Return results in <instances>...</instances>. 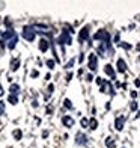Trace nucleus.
<instances>
[{
	"label": "nucleus",
	"mask_w": 140,
	"mask_h": 148,
	"mask_svg": "<svg viewBox=\"0 0 140 148\" xmlns=\"http://www.w3.org/2000/svg\"><path fill=\"white\" fill-rule=\"evenodd\" d=\"M20 36H21L24 41H27V42H35L38 33H36L35 29H33L32 24H24L23 29H21V32H20Z\"/></svg>",
	"instance_id": "nucleus-1"
},
{
	"label": "nucleus",
	"mask_w": 140,
	"mask_h": 148,
	"mask_svg": "<svg viewBox=\"0 0 140 148\" xmlns=\"http://www.w3.org/2000/svg\"><path fill=\"white\" fill-rule=\"evenodd\" d=\"M95 55L98 58H105V56H113L115 55V49L111 45V41L109 42H99V45L97 47V53Z\"/></svg>",
	"instance_id": "nucleus-2"
},
{
	"label": "nucleus",
	"mask_w": 140,
	"mask_h": 148,
	"mask_svg": "<svg viewBox=\"0 0 140 148\" xmlns=\"http://www.w3.org/2000/svg\"><path fill=\"white\" fill-rule=\"evenodd\" d=\"M54 44H57L59 47H65V45H71L72 44V35L66 30L65 27L60 30L59 33V36H56L54 39Z\"/></svg>",
	"instance_id": "nucleus-3"
},
{
	"label": "nucleus",
	"mask_w": 140,
	"mask_h": 148,
	"mask_svg": "<svg viewBox=\"0 0 140 148\" xmlns=\"http://www.w3.org/2000/svg\"><path fill=\"white\" fill-rule=\"evenodd\" d=\"M92 39H93V41H99V42H109V41H111V35H110L109 30L99 29L95 35L92 36Z\"/></svg>",
	"instance_id": "nucleus-4"
},
{
	"label": "nucleus",
	"mask_w": 140,
	"mask_h": 148,
	"mask_svg": "<svg viewBox=\"0 0 140 148\" xmlns=\"http://www.w3.org/2000/svg\"><path fill=\"white\" fill-rule=\"evenodd\" d=\"M89 140H90L89 136H88L84 132H82V130H78V132L75 133V136H74V142H75L77 147H88Z\"/></svg>",
	"instance_id": "nucleus-5"
},
{
	"label": "nucleus",
	"mask_w": 140,
	"mask_h": 148,
	"mask_svg": "<svg viewBox=\"0 0 140 148\" xmlns=\"http://www.w3.org/2000/svg\"><path fill=\"white\" fill-rule=\"evenodd\" d=\"M77 39H78V42H80V44L88 42L89 39H90V26H89V24L83 26V27L78 30V36H77Z\"/></svg>",
	"instance_id": "nucleus-6"
},
{
	"label": "nucleus",
	"mask_w": 140,
	"mask_h": 148,
	"mask_svg": "<svg viewBox=\"0 0 140 148\" xmlns=\"http://www.w3.org/2000/svg\"><path fill=\"white\" fill-rule=\"evenodd\" d=\"M88 68L90 73H95L98 70V56L95 53H89L88 56Z\"/></svg>",
	"instance_id": "nucleus-7"
},
{
	"label": "nucleus",
	"mask_w": 140,
	"mask_h": 148,
	"mask_svg": "<svg viewBox=\"0 0 140 148\" xmlns=\"http://www.w3.org/2000/svg\"><path fill=\"white\" fill-rule=\"evenodd\" d=\"M51 42H53V39H48V38H41L38 41V49L41 53H47V51H50L51 49Z\"/></svg>",
	"instance_id": "nucleus-8"
},
{
	"label": "nucleus",
	"mask_w": 140,
	"mask_h": 148,
	"mask_svg": "<svg viewBox=\"0 0 140 148\" xmlns=\"http://www.w3.org/2000/svg\"><path fill=\"white\" fill-rule=\"evenodd\" d=\"M60 123H62V125L65 127V129H72V127L75 125V119L71 115H62Z\"/></svg>",
	"instance_id": "nucleus-9"
},
{
	"label": "nucleus",
	"mask_w": 140,
	"mask_h": 148,
	"mask_svg": "<svg viewBox=\"0 0 140 148\" xmlns=\"http://www.w3.org/2000/svg\"><path fill=\"white\" fill-rule=\"evenodd\" d=\"M15 35H18L15 29H11V30H3V32H2V38H0V41H3V42H8L9 39H12V38H14Z\"/></svg>",
	"instance_id": "nucleus-10"
},
{
	"label": "nucleus",
	"mask_w": 140,
	"mask_h": 148,
	"mask_svg": "<svg viewBox=\"0 0 140 148\" xmlns=\"http://www.w3.org/2000/svg\"><path fill=\"white\" fill-rule=\"evenodd\" d=\"M21 66V59L20 58H12L11 62H9V71L11 73H17Z\"/></svg>",
	"instance_id": "nucleus-11"
},
{
	"label": "nucleus",
	"mask_w": 140,
	"mask_h": 148,
	"mask_svg": "<svg viewBox=\"0 0 140 148\" xmlns=\"http://www.w3.org/2000/svg\"><path fill=\"white\" fill-rule=\"evenodd\" d=\"M18 41H20V35H15L12 39H9V41L6 42V50L14 51V50L17 49V45H18Z\"/></svg>",
	"instance_id": "nucleus-12"
},
{
	"label": "nucleus",
	"mask_w": 140,
	"mask_h": 148,
	"mask_svg": "<svg viewBox=\"0 0 140 148\" xmlns=\"http://www.w3.org/2000/svg\"><path fill=\"white\" fill-rule=\"evenodd\" d=\"M125 121H126V118H125L124 115L116 116V118H115V129H116L118 132H122V130H124V127H125Z\"/></svg>",
	"instance_id": "nucleus-13"
},
{
	"label": "nucleus",
	"mask_w": 140,
	"mask_h": 148,
	"mask_svg": "<svg viewBox=\"0 0 140 148\" xmlns=\"http://www.w3.org/2000/svg\"><path fill=\"white\" fill-rule=\"evenodd\" d=\"M126 70H128L126 62H125L122 58H119V59L116 60V71H118L119 74H124V73H126Z\"/></svg>",
	"instance_id": "nucleus-14"
},
{
	"label": "nucleus",
	"mask_w": 140,
	"mask_h": 148,
	"mask_svg": "<svg viewBox=\"0 0 140 148\" xmlns=\"http://www.w3.org/2000/svg\"><path fill=\"white\" fill-rule=\"evenodd\" d=\"M8 92L11 94V95H20V94H21V86H20V83L12 82L9 85V88H8Z\"/></svg>",
	"instance_id": "nucleus-15"
},
{
	"label": "nucleus",
	"mask_w": 140,
	"mask_h": 148,
	"mask_svg": "<svg viewBox=\"0 0 140 148\" xmlns=\"http://www.w3.org/2000/svg\"><path fill=\"white\" fill-rule=\"evenodd\" d=\"M54 89H56V86H54V83H48L47 85V92L44 94V100L45 101H50V98H51V95L54 94Z\"/></svg>",
	"instance_id": "nucleus-16"
},
{
	"label": "nucleus",
	"mask_w": 140,
	"mask_h": 148,
	"mask_svg": "<svg viewBox=\"0 0 140 148\" xmlns=\"http://www.w3.org/2000/svg\"><path fill=\"white\" fill-rule=\"evenodd\" d=\"M104 73L107 74L111 80H116V70L113 68L110 64H105V65H104Z\"/></svg>",
	"instance_id": "nucleus-17"
},
{
	"label": "nucleus",
	"mask_w": 140,
	"mask_h": 148,
	"mask_svg": "<svg viewBox=\"0 0 140 148\" xmlns=\"http://www.w3.org/2000/svg\"><path fill=\"white\" fill-rule=\"evenodd\" d=\"M3 26H5V30L14 29V20H12L11 15H6V17L3 18Z\"/></svg>",
	"instance_id": "nucleus-18"
},
{
	"label": "nucleus",
	"mask_w": 140,
	"mask_h": 148,
	"mask_svg": "<svg viewBox=\"0 0 140 148\" xmlns=\"http://www.w3.org/2000/svg\"><path fill=\"white\" fill-rule=\"evenodd\" d=\"M6 103H9L11 106H17V104L20 103V95H11V94H8Z\"/></svg>",
	"instance_id": "nucleus-19"
},
{
	"label": "nucleus",
	"mask_w": 140,
	"mask_h": 148,
	"mask_svg": "<svg viewBox=\"0 0 140 148\" xmlns=\"http://www.w3.org/2000/svg\"><path fill=\"white\" fill-rule=\"evenodd\" d=\"M77 64V58H71L69 60H68V62H66L65 65H63V68L66 70V71H69V70H72V68H74V65Z\"/></svg>",
	"instance_id": "nucleus-20"
},
{
	"label": "nucleus",
	"mask_w": 140,
	"mask_h": 148,
	"mask_svg": "<svg viewBox=\"0 0 140 148\" xmlns=\"http://www.w3.org/2000/svg\"><path fill=\"white\" fill-rule=\"evenodd\" d=\"M63 109L65 110H74V104H72V101H71V98H65L63 100Z\"/></svg>",
	"instance_id": "nucleus-21"
},
{
	"label": "nucleus",
	"mask_w": 140,
	"mask_h": 148,
	"mask_svg": "<svg viewBox=\"0 0 140 148\" xmlns=\"http://www.w3.org/2000/svg\"><path fill=\"white\" fill-rule=\"evenodd\" d=\"M45 66L48 68L50 71H53L56 68V60L54 59H51V58H48V59H45Z\"/></svg>",
	"instance_id": "nucleus-22"
},
{
	"label": "nucleus",
	"mask_w": 140,
	"mask_h": 148,
	"mask_svg": "<svg viewBox=\"0 0 140 148\" xmlns=\"http://www.w3.org/2000/svg\"><path fill=\"white\" fill-rule=\"evenodd\" d=\"M12 138H14L15 140H21L23 139V130L21 129H15L14 132H12Z\"/></svg>",
	"instance_id": "nucleus-23"
},
{
	"label": "nucleus",
	"mask_w": 140,
	"mask_h": 148,
	"mask_svg": "<svg viewBox=\"0 0 140 148\" xmlns=\"http://www.w3.org/2000/svg\"><path fill=\"white\" fill-rule=\"evenodd\" d=\"M104 144H105V147H107V148H116V144H115V139H113L111 136H109V138H105V140H104Z\"/></svg>",
	"instance_id": "nucleus-24"
},
{
	"label": "nucleus",
	"mask_w": 140,
	"mask_h": 148,
	"mask_svg": "<svg viewBox=\"0 0 140 148\" xmlns=\"http://www.w3.org/2000/svg\"><path fill=\"white\" fill-rule=\"evenodd\" d=\"M89 129L90 130H97L98 129V119L97 118H90L89 119Z\"/></svg>",
	"instance_id": "nucleus-25"
},
{
	"label": "nucleus",
	"mask_w": 140,
	"mask_h": 148,
	"mask_svg": "<svg viewBox=\"0 0 140 148\" xmlns=\"http://www.w3.org/2000/svg\"><path fill=\"white\" fill-rule=\"evenodd\" d=\"M39 76H41V73H39V70H35V68L30 70V73H29V77H30V79H33V80L38 79Z\"/></svg>",
	"instance_id": "nucleus-26"
},
{
	"label": "nucleus",
	"mask_w": 140,
	"mask_h": 148,
	"mask_svg": "<svg viewBox=\"0 0 140 148\" xmlns=\"http://www.w3.org/2000/svg\"><path fill=\"white\" fill-rule=\"evenodd\" d=\"M5 113H6V101L0 100V116H5Z\"/></svg>",
	"instance_id": "nucleus-27"
},
{
	"label": "nucleus",
	"mask_w": 140,
	"mask_h": 148,
	"mask_svg": "<svg viewBox=\"0 0 140 148\" xmlns=\"http://www.w3.org/2000/svg\"><path fill=\"white\" fill-rule=\"evenodd\" d=\"M80 125H82L83 129H89V118H82L80 119Z\"/></svg>",
	"instance_id": "nucleus-28"
},
{
	"label": "nucleus",
	"mask_w": 140,
	"mask_h": 148,
	"mask_svg": "<svg viewBox=\"0 0 140 148\" xmlns=\"http://www.w3.org/2000/svg\"><path fill=\"white\" fill-rule=\"evenodd\" d=\"M137 109H139V103L136 101V100H133V101L130 103V110L131 112H136Z\"/></svg>",
	"instance_id": "nucleus-29"
},
{
	"label": "nucleus",
	"mask_w": 140,
	"mask_h": 148,
	"mask_svg": "<svg viewBox=\"0 0 140 148\" xmlns=\"http://www.w3.org/2000/svg\"><path fill=\"white\" fill-rule=\"evenodd\" d=\"M118 45H119V47H122L124 50H131V49H133V45H131V44H128V42H124V41H121Z\"/></svg>",
	"instance_id": "nucleus-30"
},
{
	"label": "nucleus",
	"mask_w": 140,
	"mask_h": 148,
	"mask_svg": "<svg viewBox=\"0 0 140 148\" xmlns=\"http://www.w3.org/2000/svg\"><path fill=\"white\" fill-rule=\"evenodd\" d=\"M93 79H95V77H93V74H92V73H88V74H86V76H84V80H86V82H88V83L93 82Z\"/></svg>",
	"instance_id": "nucleus-31"
},
{
	"label": "nucleus",
	"mask_w": 140,
	"mask_h": 148,
	"mask_svg": "<svg viewBox=\"0 0 140 148\" xmlns=\"http://www.w3.org/2000/svg\"><path fill=\"white\" fill-rule=\"evenodd\" d=\"M72 77H74V74H72V71H71V73L68 71V73H66V76H65V82H66V83H69L71 80H72Z\"/></svg>",
	"instance_id": "nucleus-32"
},
{
	"label": "nucleus",
	"mask_w": 140,
	"mask_h": 148,
	"mask_svg": "<svg viewBox=\"0 0 140 148\" xmlns=\"http://www.w3.org/2000/svg\"><path fill=\"white\" fill-rule=\"evenodd\" d=\"M30 106L33 107V109H38V107H39V101H38L36 98H33V100H32V103H30Z\"/></svg>",
	"instance_id": "nucleus-33"
},
{
	"label": "nucleus",
	"mask_w": 140,
	"mask_h": 148,
	"mask_svg": "<svg viewBox=\"0 0 140 148\" xmlns=\"http://www.w3.org/2000/svg\"><path fill=\"white\" fill-rule=\"evenodd\" d=\"M95 82H97V85H98V86H101V85H104L105 80H104L103 77H95Z\"/></svg>",
	"instance_id": "nucleus-34"
},
{
	"label": "nucleus",
	"mask_w": 140,
	"mask_h": 148,
	"mask_svg": "<svg viewBox=\"0 0 140 148\" xmlns=\"http://www.w3.org/2000/svg\"><path fill=\"white\" fill-rule=\"evenodd\" d=\"M113 42H116V44H119V42H121V33H116V35H115V38H113Z\"/></svg>",
	"instance_id": "nucleus-35"
},
{
	"label": "nucleus",
	"mask_w": 140,
	"mask_h": 148,
	"mask_svg": "<svg viewBox=\"0 0 140 148\" xmlns=\"http://www.w3.org/2000/svg\"><path fill=\"white\" fill-rule=\"evenodd\" d=\"M48 136H50V132H48V130H42V133H41V138H42V139H47Z\"/></svg>",
	"instance_id": "nucleus-36"
},
{
	"label": "nucleus",
	"mask_w": 140,
	"mask_h": 148,
	"mask_svg": "<svg viewBox=\"0 0 140 148\" xmlns=\"http://www.w3.org/2000/svg\"><path fill=\"white\" fill-rule=\"evenodd\" d=\"M83 60H84V53H80L78 58H77V62L78 64H83Z\"/></svg>",
	"instance_id": "nucleus-37"
},
{
	"label": "nucleus",
	"mask_w": 140,
	"mask_h": 148,
	"mask_svg": "<svg viewBox=\"0 0 140 148\" xmlns=\"http://www.w3.org/2000/svg\"><path fill=\"white\" fill-rule=\"evenodd\" d=\"M53 110H54V109H53L51 104H48V106L45 107V113H48V115H50V113H53Z\"/></svg>",
	"instance_id": "nucleus-38"
},
{
	"label": "nucleus",
	"mask_w": 140,
	"mask_h": 148,
	"mask_svg": "<svg viewBox=\"0 0 140 148\" xmlns=\"http://www.w3.org/2000/svg\"><path fill=\"white\" fill-rule=\"evenodd\" d=\"M130 95H131L133 100H136V98H137V91H131V92H130Z\"/></svg>",
	"instance_id": "nucleus-39"
},
{
	"label": "nucleus",
	"mask_w": 140,
	"mask_h": 148,
	"mask_svg": "<svg viewBox=\"0 0 140 148\" xmlns=\"http://www.w3.org/2000/svg\"><path fill=\"white\" fill-rule=\"evenodd\" d=\"M5 95V89H3V85L0 83V97H3Z\"/></svg>",
	"instance_id": "nucleus-40"
},
{
	"label": "nucleus",
	"mask_w": 140,
	"mask_h": 148,
	"mask_svg": "<svg viewBox=\"0 0 140 148\" xmlns=\"http://www.w3.org/2000/svg\"><path fill=\"white\" fill-rule=\"evenodd\" d=\"M5 8H6V3L5 2H0V11H3Z\"/></svg>",
	"instance_id": "nucleus-41"
},
{
	"label": "nucleus",
	"mask_w": 140,
	"mask_h": 148,
	"mask_svg": "<svg viewBox=\"0 0 140 148\" xmlns=\"http://www.w3.org/2000/svg\"><path fill=\"white\" fill-rule=\"evenodd\" d=\"M134 85L137 86V88H140V79H136L134 80Z\"/></svg>",
	"instance_id": "nucleus-42"
},
{
	"label": "nucleus",
	"mask_w": 140,
	"mask_h": 148,
	"mask_svg": "<svg viewBox=\"0 0 140 148\" xmlns=\"http://www.w3.org/2000/svg\"><path fill=\"white\" fill-rule=\"evenodd\" d=\"M83 73H84L83 68H80V70H78V77H82V76H83Z\"/></svg>",
	"instance_id": "nucleus-43"
},
{
	"label": "nucleus",
	"mask_w": 140,
	"mask_h": 148,
	"mask_svg": "<svg viewBox=\"0 0 140 148\" xmlns=\"http://www.w3.org/2000/svg\"><path fill=\"white\" fill-rule=\"evenodd\" d=\"M51 79V74L48 73V74H45V80H50Z\"/></svg>",
	"instance_id": "nucleus-44"
},
{
	"label": "nucleus",
	"mask_w": 140,
	"mask_h": 148,
	"mask_svg": "<svg viewBox=\"0 0 140 148\" xmlns=\"http://www.w3.org/2000/svg\"><path fill=\"white\" fill-rule=\"evenodd\" d=\"M136 118H140V112H137V113H136Z\"/></svg>",
	"instance_id": "nucleus-45"
},
{
	"label": "nucleus",
	"mask_w": 140,
	"mask_h": 148,
	"mask_svg": "<svg viewBox=\"0 0 140 148\" xmlns=\"http://www.w3.org/2000/svg\"><path fill=\"white\" fill-rule=\"evenodd\" d=\"M2 32H3V30H0V38H2Z\"/></svg>",
	"instance_id": "nucleus-46"
},
{
	"label": "nucleus",
	"mask_w": 140,
	"mask_h": 148,
	"mask_svg": "<svg viewBox=\"0 0 140 148\" xmlns=\"http://www.w3.org/2000/svg\"><path fill=\"white\" fill-rule=\"evenodd\" d=\"M139 62H140V56H139Z\"/></svg>",
	"instance_id": "nucleus-47"
},
{
	"label": "nucleus",
	"mask_w": 140,
	"mask_h": 148,
	"mask_svg": "<svg viewBox=\"0 0 140 148\" xmlns=\"http://www.w3.org/2000/svg\"><path fill=\"white\" fill-rule=\"evenodd\" d=\"M0 74H2V71H0Z\"/></svg>",
	"instance_id": "nucleus-48"
},
{
	"label": "nucleus",
	"mask_w": 140,
	"mask_h": 148,
	"mask_svg": "<svg viewBox=\"0 0 140 148\" xmlns=\"http://www.w3.org/2000/svg\"><path fill=\"white\" fill-rule=\"evenodd\" d=\"M122 148H125V147H122Z\"/></svg>",
	"instance_id": "nucleus-49"
}]
</instances>
